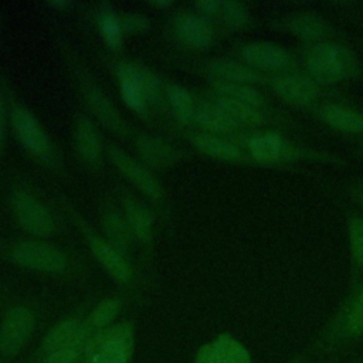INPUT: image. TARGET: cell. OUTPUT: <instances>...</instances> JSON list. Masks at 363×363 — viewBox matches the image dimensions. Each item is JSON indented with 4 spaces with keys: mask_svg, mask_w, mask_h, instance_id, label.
Returning <instances> with one entry per match:
<instances>
[{
    "mask_svg": "<svg viewBox=\"0 0 363 363\" xmlns=\"http://www.w3.org/2000/svg\"><path fill=\"white\" fill-rule=\"evenodd\" d=\"M363 337V286L357 289L330 322L288 363H320L342 359L343 353Z\"/></svg>",
    "mask_w": 363,
    "mask_h": 363,
    "instance_id": "1",
    "label": "cell"
},
{
    "mask_svg": "<svg viewBox=\"0 0 363 363\" xmlns=\"http://www.w3.org/2000/svg\"><path fill=\"white\" fill-rule=\"evenodd\" d=\"M94 333L79 319H64L44 335L34 363H77L84 356Z\"/></svg>",
    "mask_w": 363,
    "mask_h": 363,
    "instance_id": "2",
    "label": "cell"
},
{
    "mask_svg": "<svg viewBox=\"0 0 363 363\" xmlns=\"http://www.w3.org/2000/svg\"><path fill=\"white\" fill-rule=\"evenodd\" d=\"M133 350V325L121 322L95 332L82 357L85 363H132Z\"/></svg>",
    "mask_w": 363,
    "mask_h": 363,
    "instance_id": "3",
    "label": "cell"
},
{
    "mask_svg": "<svg viewBox=\"0 0 363 363\" xmlns=\"http://www.w3.org/2000/svg\"><path fill=\"white\" fill-rule=\"evenodd\" d=\"M118 81L123 102L136 113H145L149 104L160 99L162 84L159 77L142 64H121L118 67Z\"/></svg>",
    "mask_w": 363,
    "mask_h": 363,
    "instance_id": "4",
    "label": "cell"
},
{
    "mask_svg": "<svg viewBox=\"0 0 363 363\" xmlns=\"http://www.w3.org/2000/svg\"><path fill=\"white\" fill-rule=\"evenodd\" d=\"M308 69L318 82H337L354 74L356 60L353 54L340 44H320L311 52Z\"/></svg>",
    "mask_w": 363,
    "mask_h": 363,
    "instance_id": "5",
    "label": "cell"
},
{
    "mask_svg": "<svg viewBox=\"0 0 363 363\" xmlns=\"http://www.w3.org/2000/svg\"><path fill=\"white\" fill-rule=\"evenodd\" d=\"M11 259L26 269L44 274H60L68 262L60 248L38 240L17 242L11 250Z\"/></svg>",
    "mask_w": 363,
    "mask_h": 363,
    "instance_id": "6",
    "label": "cell"
},
{
    "mask_svg": "<svg viewBox=\"0 0 363 363\" xmlns=\"http://www.w3.org/2000/svg\"><path fill=\"white\" fill-rule=\"evenodd\" d=\"M35 329V316L24 305L10 308L0 323V354L14 357L26 346Z\"/></svg>",
    "mask_w": 363,
    "mask_h": 363,
    "instance_id": "7",
    "label": "cell"
},
{
    "mask_svg": "<svg viewBox=\"0 0 363 363\" xmlns=\"http://www.w3.org/2000/svg\"><path fill=\"white\" fill-rule=\"evenodd\" d=\"M11 208L16 220L24 231L35 237H48L55 230L51 211L34 196L16 191L11 197Z\"/></svg>",
    "mask_w": 363,
    "mask_h": 363,
    "instance_id": "8",
    "label": "cell"
},
{
    "mask_svg": "<svg viewBox=\"0 0 363 363\" xmlns=\"http://www.w3.org/2000/svg\"><path fill=\"white\" fill-rule=\"evenodd\" d=\"M11 126L20 143L41 160H52V146L37 118L23 106L11 111Z\"/></svg>",
    "mask_w": 363,
    "mask_h": 363,
    "instance_id": "9",
    "label": "cell"
},
{
    "mask_svg": "<svg viewBox=\"0 0 363 363\" xmlns=\"http://www.w3.org/2000/svg\"><path fill=\"white\" fill-rule=\"evenodd\" d=\"M194 363H252V356L235 336L223 332L197 349Z\"/></svg>",
    "mask_w": 363,
    "mask_h": 363,
    "instance_id": "10",
    "label": "cell"
},
{
    "mask_svg": "<svg viewBox=\"0 0 363 363\" xmlns=\"http://www.w3.org/2000/svg\"><path fill=\"white\" fill-rule=\"evenodd\" d=\"M109 157L115 167L145 196L157 200L162 196V186L155 174L140 162L130 157L128 153L118 147L109 150Z\"/></svg>",
    "mask_w": 363,
    "mask_h": 363,
    "instance_id": "11",
    "label": "cell"
},
{
    "mask_svg": "<svg viewBox=\"0 0 363 363\" xmlns=\"http://www.w3.org/2000/svg\"><path fill=\"white\" fill-rule=\"evenodd\" d=\"M89 248L102 268L119 284H128L132 278V267L125 259L123 254L111 245L106 240L92 235Z\"/></svg>",
    "mask_w": 363,
    "mask_h": 363,
    "instance_id": "12",
    "label": "cell"
},
{
    "mask_svg": "<svg viewBox=\"0 0 363 363\" xmlns=\"http://www.w3.org/2000/svg\"><path fill=\"white\" fill-rule=\"evenodd\" d=\"M174 33L184 45L194 50H206L213 43L210 24L197 14H179L174 18Z\"/></svg>",
    "mask_w": 363,
    "mask_h": 363,
    "instance_id": "13",
    "label": "cell"
},
{
    "mask_svg": "<svg viewBox=\"0 0 363 363\" xmlns=\"http://www.w3.org/2000/svg\"><path fill=\"white\" fill-rule=\"evenodd\" d=\"M275 94L288 104L303 106L316 98V86L308 77L303 75H281L272 81Z\"/></svg>",
    "mask_w": 363,
    "mask_h": 363,
    "instance_id": "14",
    "label": "cell"
},
{
    "mask_svg": "<svg viewBox=\"0 0 363 363\" xmlns=\"http://www.w3.org/2000/svg\"><path fill=\"white\" fill-rule=\"evenodd\" d=\"M242 60L259 69H281L289 64V55L279 47L271 43H250L241 48Z\"/></svg>",
    "mask_w": 363,
    "mask_h": 363,
    "instance_id": "15",
    "label": "cell"
},
{
    "mask_svg": "<svg viewBox=\"0 0 363 363\" xmlns=\"http://www.w3.org/2000/svg\"><path fill=\"white\" fill-rule=\"evenodd\" d=\"M74 140L75 147L81 159L89 164H96L101 159L102 143L95 125L86 119L79 118L75 123L74 130Z\"/></svg>",
    "mask_w": 363,
    "mask_h": 363,
    "instance_id": "16",
    "label": "cell"
},
{
    "mask_svg": "<svg viewBox=\"0 0 363 363\" xmlns=\"http://www.w3.org/2000/svg\"><path fill=\"white\" fill-rule=\"evenodd\" d=\"M86 101L91 111L98 116V119L108 126L112 132L118 135H128L129 128L123 118L118 113L111 101L95 86L86 88Z\"/></svg>",
    "mask_w": 363,
    "mask_h": 363,
    "instance_id": "17",
    "label": "cell"
},
{
    "mask_svg": "<svg viewBox=\"0 0 363 363\" xmlns=\"http://www.w3.org/2000/svg\"><path fill=\"white\" fill-rule=\"evenodd\" d=\"M207 69L210 75H213L218 82L247 85L262 79V75L250 65H244L241 62L230 60L211 61L207 65Z\"/></svg>",
    "mask_w": 363,
    "mask_h": 363,
    "instance_id": "18",
    "label": "cell"
},
{
    "mask_svg": "<svg viewBox=\"0 0 363 363\" xmlns=\"http://www.w3.org/2000/svg\"><path fill=\"white\" fill-rule=\"evenodd\" d=\"M194 121L207 133H228L238 128V123L217 102L200 105L196 109Z\"/></svg>",
    "mask_w": 363,
    "mask_h": 363,
    "instance_id": "19",
    "label": "cell"
},
{
    "mask_svg": "<svg viewBox=\"0 0 363 363\" xmlns=\"http://www.w3.org/2000/svg\"><path fill=\"white\" fill-rule=\"evenodd\" d=\"M138 152L145 163L153 167H166L176 160L174 149L164 140L143 135L136 142Z\"/></svg>",
    "mask_w": 363,
    "mask_h": 363,
    "instance_id": "20",
    "label": "cell"
},
{
    "mask_svg": "<svg viewBox=\"0 0 363 363\" xmlns=\"http://www.w3.org/2000/svg\"><path fill=\"white\" fill-rule=\"evenodd\" d=\"M125 217L133 235L142 242H149L153 234V220L150 213L136 200L128 197L123 201Z\"/></svg>",
    "mask_w": 363,
    "mask_h": 363,
    "instance_id": "21",
    "label": "cell"
},
{
    "mask_svg": "<svg viewBox=\"0 0 363 363\" xmlns=\"http://www.w3.org/2000/svg\"><path fill=\"white\" fill-rule=\"evenodd\" d=\"M320 118L332 128L345 132H363V116L352 109L339 105H325L320 112Z\"/></svg>",
    "mask_w": 363,
    "mask_h": 363,
    "instance_id": "22",
    "label": "cell"
},
{
    "mask_svg": "<svg viewBox=\"0 0 363 363\" xmlns=\"http://www.w3.org/2000/svg\"><path fill=\"white\" fill-rule=\"evenodd\" d=\"M196 147L204 155L221 160H235L241 157V150L231 142L211 133H199L194 136Z\"/></svg>",
    "mask_w": 363,
    "mask_h": 363,
    "instance_id": "23",
    "label": "cell"
},
{
    "mask_svg": "<svg viewBox=\"0 0 363 363\" xmlns=\"http://www.w3.org/2000/svg\"><path fill=\"white\" fill-rule=\"evenodd\" d=\"M104 230L108 238V242L113 245L118 251L123 254L132 244V230L125 216L118 211H109L104 217Z\"/></svg>",
    "mask_w": 363,
    "mask_h": 363,
    "instance_id": "24",
    "label": "cell"
},
{
    "mask_svg": "<svg viewBox=\"0 0 363 363\" xmlns=\"http://www.w3.org/2000/svg\"><path fill=\"white\" fill-rule=\"evenodd\" d=\"M248 147L255 160L274 162L284 153V140L277 133L264 132L251 136Z\"/></svg>",
    "mask_w": 363,
    "mask_h": 363,
    "instance_id": "25",
    "label": "cell"
},
{
    "mask_svg": "<svg viewBox=\"0 0 363 363\" xmlns=\"http://www.w3.org/2000/svg\"><path fill=\"white\" fill-rule=\"evenodd\" d=\"M164 92H166L167 101L172 106L174 116L180 122L187 123L190 121H194L197 106H196V101L189 89H186L184 86L177 85V84H169L166 86Z\"/></svg>",
    "mask_w": 363,
    "mask_h": 363,
    "instance_id": "26",
    "label": "cell"
},
{
    "mask_svg": "<svg viewBox=\"0 0 363 363\" xmlns=\"http://www.w3.org/2000/svg\"><path fill=\"white\" fill-rule=\"evenodd\" d=\"M214 91L217 94V98L235 101L248 106H252L255 109H259L264 105L262 96L248 85L242 84H230V82H214Z\"/></svg>",
    "mask_w": 363,
    "mask_h": 363,
    "instance_id": "27",
    "label": "cell"
},
{
    "mask_svg": "<svg viewBox=\"0 0 363 363\" xmlns=\"http://www.w3.org/2000/svg\"><path fill=\"white\" fill-rule=\"evenodd\" d=\"M98 28L104 43L109 48H118L122 43V24L116 13L106 4L98 13Z\"/></svg>",
    "mask_w": 363,
    "mask_h": 363,
    "instance_id": "28",
    "label": "cell"
},
{
    "mask_svg": "<svg viewBox=\"0 0 363 363\" xmlns=\"http://www.w3.org/2000/svg\"><path fill=\"white\" fill-rule=\"evenodd\" d=\"M121 301L116 298H108L101 301L88 315L85 323L92 332H98L112 325L121 311Z\"/></svg>",
    "mask_w": 363,
    "mask_h": 363,
    "instance_id": "29",
    "label": "cell"
},
{
    "mask_svg": "<svg viewBox=\"0 0 363 363\" xmlns=\"http://www.w3.org/2000/svg\"><path fill=\"white\" fill-rule=\"evenodd\" d=\"M291 30L298 37L308 40V41L323 38L328 33L326 24L320 18L311 16V14H301V16H296L295 18H292Z\"/></svg>",
    "mask_w": 363,
    "mask_h": 363,
    "instance_id": "30",
    "label": "cell"
},
{
    "mask_svg": "<svg viewBox=\"0 0 363 363\" xmlns=\"http://www.w3.org/2000/svg\"><path fill=\"white\" fill-rule=\"evenodd\" d=\"M216 102L227 111V113L238 123V126L257 125L262 122V115L259 109H255L252 106H248L235 101L223 99V98H217Z\"/></svg>",
    "mask_w": 363,
    "mask_h": 363,
    "instance_id": "31",
    "label": "cell"
},
{
    "mask_svg": "<svg viewBox=\"0 0 363 363\" xmlns=\"http://www.w3.org/2000/svg\"><path fill=\"white\" fill-rule=\"evenodd\" d=\"M217 17H220L230 27H242L248 21V10L240 1H223L220 0Z\"/></svg>",
    "mask_w": 363,
    "mask_h": 363,
    "instance_id": "32",
    "label": "cell"
},
{
    "mask_svg": "<svg viewBox=\"0 0 363 363\" xmlns=\"http://www.w3.org/2000/svg\"><path fill=\"white\" fill-rule=\"evenodd\" d=\"M349 241L354 267L363 268V218H353L349 224Z\"/></svg>",
    "mask_w": 363,
    "mask_h": 363,
    "instance_id": "33",
    "label": "cell"
},
{
    "mask_svg": "<svg viewBox=\"0 0 363 363\" xmlns=\"http://www.w3.org/2000/svg\"><path fill=\"white\" fill-rule=\"evenodd\" d=\"M121 24H122L123 31L132 33V34H140V33H145L149 28L150 21L143 14L130 13V14H126L121 18Z\"/></svg>",
    "mask_w": 363,
    "mask_h": 363,
    "instance_id": "34",
    "label": "cell"
},
{
    "mask_svg": "<svg viewBox=\"0 0 363 363\" xmlns=\"http://www.w3.org/2000/svg\"><path fill=\"white\" fill-rule=\"evenodd\" d=\"M218 6H220V0H201L194 3V7L206 16H217Z\"/></svg>",
    "mask_w": 363,
    "mask_h": 363,
    "instance_id": "35",
    "label": "cell"
},
{
    "mask_svg": "<svg viewBox=\"0 0 363 363\" xmlns=\"http://www.w3.org/2000/svg\"><path fill=\"white\" fill-rule=\"evenodd\" d=\"M4 126H6V106L0 96V150L3 147V140H4Z\"/></svg>",
    "mask_w": 363,
    "mask_h": 363,
    "instance_id": "36",
    "label": "cell"
},
{
    "mask_svg": "<svg viewBox=\"0 0 363 363\" xmlns=\"http://www.w3.org/2000/svg\"><path fill=\"white\" fill-rule=\"evenodd\" d=\"M150 6L156 7V9H167L172 6V1L170 0H157V1H150Z\"/></svg>",
    "mask_w": 363,
    "mask_h": 363,
    "instance_id": "37",
    "label": "cell"
},
{
    "mask_svg": "<svg viewBox=\"0 0 363 363\" xmlns=\"http://www.w3.org/2000/svg\"><path fill=\"white\" fill-rule=\"evenodd\" d=\"M48 6L57 7V9H65V7L71 6V3H69V1H50Z\"/></svg>",
    "mask_w": 363,
    "mask_h": 363,
    "instance_id": "38",
    "label": "cell"
},
{
    "mask_svg": "<svg viewBox=\"0 0 363 363\" xmlns=\"http://www.w3.org/2000/svg\"><path fill=\"white\" fill-rule=\"evenodd\" d=\"M352 363H363V350L362 352H359L357 354H356V357L353 359V362Z\"/></svg>",
    "mask_w": 363,
    "mask_h": 363,
    "instance_id": "39",
    "label": "cell"
},
{
    "mask_svg": "<svg viewBox=\"0 0 363 363\" xmlns=\"http://www.w3.org/2000/svg\"><path fill=\"white\" fill-rule=\"evenodd\" d=\"M340 359H330V360H326V362H320V363H339Z\"/></svg>",
    "mask_w": 363,
    "mask_h": 363,
    "instance_id": "40",
    "label": "cell"
},
{
    "mask_svg": "<svg viewBox=\"0 0 363 363\" xmlns=\"http://www.w3.org/2000/svg\"><path fill=\"white\" fill-rule=\"evenodd\" d=\"M360 201H362V204H363V191H362V194H360Z\"/></svg>",
    "mask_w": 363,
    "mask_h": 363,
    "instance_id": "41",
    "label": "cell"
}]
</instances>
